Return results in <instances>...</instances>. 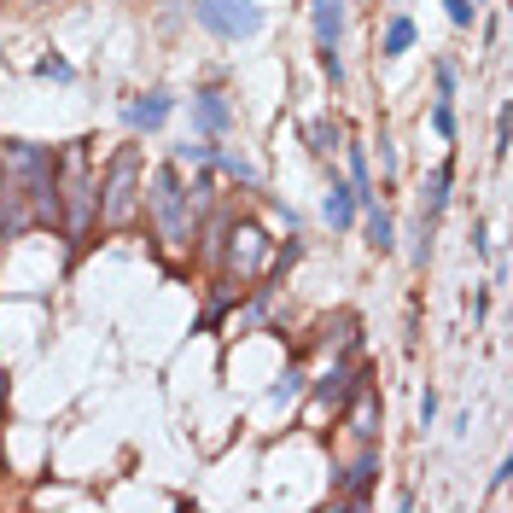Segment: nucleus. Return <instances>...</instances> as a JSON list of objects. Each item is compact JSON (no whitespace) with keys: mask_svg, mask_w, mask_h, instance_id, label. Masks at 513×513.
Segmentation results:
<instances>
[{"mask_svg":"<svg viewBox=\"0 0 513 513\" xmlns=\"http://www.w3.org/2000/svg\"><path fill=\"white\" fill-rule=\"evenodd\" d=\"M187 123H193V135H205V140H228L234 123H240V111L228 100V88L205 82V88H193V100H187Z\"/></svg>","mask_w":513,"mask_h":513,"instance_id":"6","label":"nucleus"},{"mask_svg":"<svg viewBox=\"0 0 513 513\" xmlns=\"http://www.w3.org/2000/svg\"><path fill=\"white\" fill-rule=\"evenodd\" d=\"M304 385H309V374L292 362V368H280L274 374V385H269V409H292L298 397H304Z\"/></svg>","mask_w":513,"mask_h":513,"instance_id":"19","label":"nucleus"},{"mask_svg":"<svg viewBox=\"0 0 513 513\" xmlns=\"http://www.w3.org/2000/svg\"><path fill=\"white\" fill-rule=\"evenodd\" d=\"M0 70H6V47H0Z\"/></svg>","mask_w":513,"mask_h":513,"instance_id":"29","label":"nucleus"},{"mask_svg":"<svg viewBox=\"0 0 513 513\" xmlns=\"http://www.w3.org/2000/svg\"><path fill=\"white\" fill-rule=\"evenodd\" d=\"M170 117H175V94L170 88H146V94H135V100L123 105V123H129L135 135H158Z\"/></svg>","mask_w":513,"mask_h":513,"instance_id":"10","label":"nucleus"},{"mask_svg":"<svg viewBox=\"0 0 513 513\" xmlns=\"http://www.w3.org/2000/svg\"><path fill=\"white\" fill-rule=\"evenodd\" d=\"M339 414H344V432H350L356 444H379V391L368 379L356 385V397H350Z\"/></svg>","mask_w":513,"mask_h":513,"instance_id":"12","label":"nucleus"},{"mask_svg":"<svg viewBox=\"0 0 513 513\" xmlns=\"http://www.w3.org/2000/svg\"><path fill=\"white\" fill-rule=\"evenodd\" d=\"M432 420H438V391L426 385V391H420V426H432Z\"/></svg>","mask_w":513,"mask_h":513,"instance_id":"28","label":"nucleus"},{"mask_svg":"<svg viewBox=\"0 0 513 513\" xmlns=\"http://www.w3.org/2000/svg\"><path fill=\"white\" fill-rule=\"evenodd\" d=\"M362 234H368V251H379V257L397 251V222H391V210L379 205V199L362 210Z\"/></svg>","mask_w":513,"mask_h":513,"instance_id":"17","label":"nucleus"},{"mask_svg":"<svg viewBox=\"0 0 513 513\" xmlns=\"http://www.w3.org/2000/svg\"><path fill=\"white\" fill-rule=\"evenodd\" d=\"M304 140H309V158L333 164V158H339V146H344V123H339V117H315V123L304 129Z\"/></svg>","mask_w":513,"mask_h":513,"instance_id":"16","label":"nucleus"},{"mask_svg":"<svg viewBox=\"0 0 513 513\" xmlns=\"http://www.w3.org/2000/svg\"><path fill=\"white\" fill-rule=\"evenodd\" d=\"M309 24H315V47H339L344 41V0H309Z\"/></svg>","mask_w":513,"mask_h":513,"instance_id":"15","label":"nucleus"},{"mask_svg":"<svg viewBox=\"0 0 513 513\" xmlns=\"http://www.w3.org/2000/svg\"><path fill=\"white\" fill-rule=\"evenodd\" d=\"M414 41H420V24L409 12H391L379 30V59H403V53H414Z\"/></svg>","mask_w":513,"mask_h":513,"instance_id":"14","label":"nucleus"},{"mask_svg":"<svg viewBox=\"0 0 513 513\" xmlns=\"http://www.w3.org/2000/svg\"><path fill=\"white\" fill-rule=\"evenodd\" d=\"M321 53V70L333 76V88H344V59H339V47H315Z\"/></svg>","mask_w":513,"mask_h":513,"instance_id":"26","label":"nucleus"},{"mask_svg":"<svg viewBox=\"0 0 513 513\" xmlns=\"http://www.w3.org/2000/svg\"><path fill=\"white\" fill-rule=\"evenodd\" d=\"M449 199H455V164H432V175L420 181V210H414V222H426V228H438L444 222Z\"/></svg>","mask_w":513,"mask_h":513,"instance_id":"11","label":"nucleus"},{"mask_svg":"<svg viewBox=\"0 0 513 513\" xmlns=\"http://www.w3.org/2000/svg\"><path fill=\"white\" fill-rule=\"evenodd\" d=\"M35 76H41V82H76V65L59 59V53H47V59H35Z\"/></svg>","mask_w":513,"mask_h":513,"instance_id":"24","label":"nucleus"},{"mask_svg":"<svg viewBox=\"0 0 513 513\" xmlns=\"http://www.w3.org/2000/svg\"><path fill=\"white\" fill-rule=\"evenodd\" d=\"M356 216H362V205H356V187L333 170V175H327V193H321V222H327L333 234H350V228H356Z\"/></svg>","mask_w":513,"mask_h":513,"instance_id":"13","label":"nucleus"},{"mask_svg":"<svg viewBox=\"0 0 513 513\" xmlns=\"http://www.w3.org/2000/svg\"><path fill=\"white\" fill-rule=\"evenodd\" d=\"M140 187H146V164H140V146H117L111 164L94 175V216L100 228L123 234L140 222Z\"/></svg>","mask_w":513,"mask_h":513,"instance_id":"3","label":"nucleus"},{"mask_svg":"<svg viewBox=\"0 0 513 513\" xmlns=\"http://www.w3.org/2000/svg\"><path fill=\"white\" fill-rule=\"evenodd\" d=\"M426 117H432V135H438V140L461 135V123H455V100H432V111H426Z\"/></svg>","mask_w":513,"mask_h":513,"instance_id":"23","label":"nucleus"},{"mask_svg":"<svg viewBox=\"0 0 513 513\" xmlns=\"http://www.w3.org/2000/svg\"><path fill=\"white\" fill-rule=\"evenodd\" d=\"M140 216L152 228V240L164 257H193V240H199V205H193V187L181 164H158L140 187Z\"/></svg>","mask_w":513,"mask_h":513,"instance_id":"1","label":"nucleus"},{"mask_svg":"<svg viewBox=\"0 0 513 513\" xmlns=\"http://www.w3.org/2000/svg\"><path fill=\"white\" fill-rule=\"evenodd\" d=\"M164 6H175V0H164Z\"/></svg>","mask_w":513,"mask_h":513,"instance_id":"31","label":"nucleus"},{"mask_svg":"<svg viewBox=\"0 0 513 513\" xmlns=\"http://www.w3.org/2000/svg\"><path fill=\"white\" fill-rule=\"evenodd\" d=\"M228 251L216 257V269H228V274H240V286H251V280H269L274 269V240L251 222V216H240V210H228Z\"/></svg>","mask_w":513,"mask_h":513,"instance_id":"4","label":"nucleus"},{"mask_svg":"<svg viewBox=\"0 0 513 513\" xmlns=\"http://www.w3.org/2000/svg\"><path fill=\"white\" fill-rule=\"evenodd\" d=\"M444 12H449V24H455V30H473L484 6H473V0H444Z\"/></svg>","mask_w":513,"mask_h":513,"instance_id":"25","label":"nucleus"},{"mask_svg":"<svg viewBox=\"0 0 513 513\" xmlns=\"http://www.w3.org/2000/svg\"><path fill=\"white\" fill-rule=\"evenodd\" d=\"M321 350H327V356H350V350H356V315H333L327 333H321Z\"/></svg>","mask_w":513,"mask_h":513,"instance_id":"20","label":"nucleus"},{"mask_svg":"<svg viewBox=\"0 0 513 513\" xmlns=\"http://www.w3.org/2000/svg\"><path fill=\"white\" fill-rule=\"evenodd\" d=\"M473 6H490V0H473Z\"/></svg>","mask_w":513,"mask_h":513,"instance_id":"30","label":"nucleus"},{"mask_svg":"<svg viewBox=\"0 0 513 513\" xmlns=\"http://www.w3.org/2000/svg\"><path fill=\"white\" fill-rule=\"evenodd\" d=\"M0 170L18 175L24 187H30V181H47V175H53V146H35V140H6V146H0Z\"/></svg>","mask_w":513,"mask_h":513,"instance_id":"9","label":"nucleus"},{"mask_svg":"<svg viewBox=\"0 0 513 513\" xmlns=\"http://www.w3.org/2000/svg\"><path fill=\"white\" fill-rule=\"evenodd\" d=\"M53 187H59V228H65V245L82 251L88 234L100 228L94 216V164H88V146L76 140L65 152H53Z\"/></svg>","mask_w":513,"mask_h":513,"instance_id":"2","label":"nucleus"},{"mask_svg":"<svg viewBox=\"0 0 513 513\" xmlns=\"http://www.w3.org/2000/svg\"><path fill=\"white\" fill-rule=\"evenodd\" d=\"M193 24L216 41H257L269 12L257 0H193Z\"/></svg>","mask_w":513,"mask_h":513,"instance_id":"5","label":"nucleus"},{"mask_svg":"<svg viewBox=\"0 0 513 513\" xmlns=\"http://www.w3.org/2000/svg\"><path fill=\"white\" fill-rule=\"evenodd\" d=\"M374 479H379V444H362V449H356V461L333 473V496H339V502H350V508H368Z\"/></svg>","mask_w":513,"mask_h":513,"instance_id":"8","label":"nucleus"},{"mask_svg":"<svg viewBox=\"0 0 513 513\" xmlns=\"http://www.w3.org/2000/svg\"><path fill=\"white\" fill-rule=\"evenodd\" d=\"M210 170L216 175H228V181H240V187H263V175H257V164L245 158V152H228V146H216V158H210Z\"/></svg>","mask_w":513,"mask_h":513,"instance_id":"18","label":"nucleus"},{"mask_svg":"<svg viewBox=\"0 0 513 513\" xmlns=\"http://www.w3.org/2000/svg\"><path fill=\"white\" fill-rule=\"evenodd\" d=\"M432 88H438L432 100H455V94H461V65H455L449 53H438V59H432Z\"/></svg>","mask_w":513,"mask_h":513,"instance_id":"21","label":"nucleus"},{"mask_svg":"<svg viewBox=\"0 0 513 513\" xmlns=\"http://www.w3.org/2000/svg\"><path fill=\"white\" fill-rule=\"evenodd\" d=\"M216 146H222V140H205V135L193 140V135H187L181 146H170V164H193V170H199V164H210V158H216Z\"/></svg>","mask_w":513,"mask_h":513,"instance_id":"22","label":"nucleus"},{"mask_svg":"<svg viewBox=\"0 0 513 513\" xmlns=\"http://www.w3.org/2000/svg\"><path fill=\"white\" fill-rule=\"evenodd\" d=\"M379 175L397 181V146H391V135H379Z\"/></svg>","mask_w":513,"mask_h":513,"instance_id":"27","label":"nucleus"},{"mask_svg":"<svg viewBox=\"0 0 513 513\" xmlns=\"http://www.w3.org/2000/svg\"><path fill=\"white\" fill-rule=\"evenodd\" d=\"M362 379H368V368H362V362H350V356H333V368H327L321 379H309L304 397L315 403V414H339L344 403L356 397V385H362Z\"/></svg>","mask_w":513,"mask_h":513,"instance_id":"7","label":"nucleus"}]
</instances>
